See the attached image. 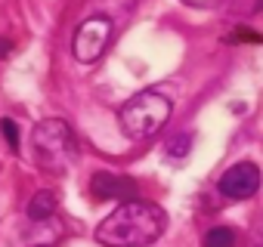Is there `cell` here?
<instances>
[{
  "mask_svg": "<svg viewBox=\"0 0 263 247\" xmlns=\"http://www.w3.org/2000/svg\"><path fill=\"white\" fill-rule=\"evenodd\" d=\"M167 225V216L158 204L152 201H121L99 225H96V241L102 247H146L161 238Z\"/></svg>",
  "mask_w": 263,
  "mask_h": 247,
  "instance_id": "6da1fadb",
  "label": "cell"
},
{
  "mask_svg": "<svg viewBox=\"0 0 263 247\" xmlns=\"http://www.w3.org/2000/svg\"><path fill=\"white\" fill-rule=\"evenodd\" d=\"M31 152L41 170L65 173L78 158V139H74V130L68 127V120L62 117L41 120L31 133Z\"/></svg>",
  "mask_w": 263,
  "mask_h": 247,
  "instance_id": "7a4b0ae2",
  "label": "cell"
},
{
  "mask_svg": "<svg viewBox=\"0 0 263 247\" xmlns=\"http://www.w3.org/2000/svg\"><path fill=\"white\" fill-rule=\"evenodd\" d=\"M171 108H174L171 96H164L161 90H143L121 105V111H118L121 130L130 139H149L167 123Z\"/></svg>",
  "mask_w": 263,
  "mask_h": 247,
  "instance_id": "3957f363",
  "label": "cell"
},
{
  "mask_svg": "<svg viewBox=\"0 0 263 247\" xmlns=\"http://www.w3.org/2000/svg\"><path fill=\"white\" fill-rule=\"evenodd\" d=\"M115 34V22L108 16H90L78 25L74 40H71V53L81 65H93L96 59H102V53L108 50Z\"/></svg>",
  "mask_w": 263,
  "mask_h": 247,
  "instance_id": "277c9868",
  "label": "cell"
},
{
  "mask_svg": "<svg viewBox=\"0 0 263 247\" xmlns=\"http://www.w3.org/2000/svg\"><path fill=\"white\" fill-rule=\"evenodd\" d=\"M260 167L251 164V161H238L232 164L223 176H220V195L223 198H232V201H245L251 195H257L260 189Z\"/></svg>",
  "mask_w": 263,
  "mask_h": 247,
  "instance_id": "5b68a950",
  "label": "cell"
},
{
  "mask_svg": "<svg viewBox=\"0 0 263 247\" xmlns=\"http://www.w3.org/2000/svg\"><path fill=\"white\" fill-rule=\"evenodd\" d=\"M93 195L99 201H134L137 198V182L127 179V176H115V173H93Z\"/></svg>",
  "mask_w": 263,
  "mask_h": 247,
  "instance_id": "8992f818",
  "label": "cell"
},
{
  "mask_svg": "<svg viewBox=\"0 0 263 247\" xmlns=\"http://www.w3.org/2000/svg\"><path fill=\"white\" fill-rule=\"evenodd\" d=\"M28 219H34V222H41V219H50L53 213H56V195L53 192H37L31 201H28Z\"/></svg>",
  "mask_w": 263,
  "mask_h": 247,
  "instance_id": "52a82bcc",
  "label": "cell"
},
{
  "mask_svg": "<svg viewBox=\"0 0 263 247\" xmlns=\"http://www.w3.org/2000/svg\"><path fill=\"white\" fill-rule=\"evenodd\" d=\"M189 149H192V133L189 130H180L177 136L167 139V158H174V161H183L189 155Z\"/></svg>",
  "mask_w": 263,
  "mask_h": 247,
  "instance_id": "ba28073f",
  "label": "cell"
},
{
  "mask_svg": "<svg viewBox=\"0 0 263 247\" xmlns=\"http://www.w3.org/2000/svg\"><path fill=\"white\" fill-rule=\"evenodd\" d=\"M204 247H235V229L229 225H214L204 235Z\"/></svg>",
  "mask_w": 263,
  "mask_h": 247,
  "instance_id": "9c48e42d",
  "label": "cell"
},
{
  "mask_svg": "<svg viewBox=\"0 0 263 247\" xmlns=\"http://www.w3.org/2000/svg\"><path fill=\"white\" fill-rule=\"evenodd\" d=\"M0 130H4V139L10 142V149L16 152V149H19V127H16V120L4 117V120H0Z\"/></svg>",
  "mask_w": 263,
  "mask_h": 247,
  "instance_id": "30bf717a",
  "label": "cell"
},
{
  "mask_svg": "<svg viewBox=\"0 0 263 247\" xmlns=\"http://www.w3.org/2000/svg\"><path fill=\"white\" fill-rule=\"evenodd\" d=\"M229 40H232V44H235V40H254V44H263V37H260L257 31H251V28H235Z\"/></svg>",
  "mask_w": 263,
  "mask_h": 247,
  "instance_id": "8fae6325",
  "label": "cell"
},
{
  "mask_svg": "<svg viewBox=\"0 0 263 247\" xmlns=\"http://www.w3.org/2000/svg\"><path fill=\"white\" fill-rule=\"evenodd\" d=\"M180 4L195 7V10H214V7H220V4H223V0H180Z\"/></svg>",
  "mask_w": 263,
  "mask_h": 247,
  "instance_id": "7c38bea8",
  "label": "cell"
},
{
  "mask_svg": "<svg viewBox=\"0 0 263 247\" xmlns=\"http://www.w3.org/2000/svg\"><path fill=\"white\" fill-rule=\"evenodd\" d=\"M10 53H13V44H10L7 37H0V59H7Z\"/></svg>",
  "mask_w": 263,
  "mask_h": 247,
  "instance_id": "4fadbf2b",
  "label": "cell"
},
{
  "mask_svg": "<svg viewBox=\"0 0 263 247\" xmlns=\"http://www.w3.org/2000/svg\"><path fill=\"white\" fill-rule=\"evenodd\" d=\"M254 247H263V238H257V241H254Z\"/></svg>",
  "mask_w": 263,
  "mask_h": 247,
  "instance_id": "5bb4252c",
  "label": "cell"
}]
</instances>
